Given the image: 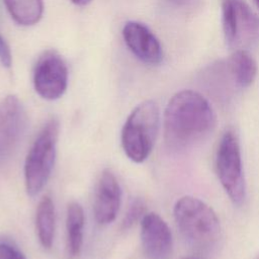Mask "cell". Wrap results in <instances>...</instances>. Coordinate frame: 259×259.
<instances>
[{
	"instance_id": "1",
	"label": "cell",
	"mask_w": 259,
	"mask_h": 259,
	"mask_svg": "<svg viewBox=\"0 0 259 259\" xmlns=\"http://www.w3.org/2000/svg\"><path fill=\"white\" fill-rule=\"evenodd\" d=\"M209 102L198 92L182 90L169 100L164 112V139L172 150H185L206 139L215 126Z\"/></svg>"
},
{
	"instance_id": "2",
	"label": "cell",
	"mask_w": 259,
	"mask_h": 259,
	"mask_svg": "<svg viewBox=\"0 0 259 259\" xmlns=\"http://www.w3.org/2000/svg\"><path fill=\"white\" fill-rule=\"evenodd\" d=\"M176 226L188 246L199 253H210L222 239V227L213 209L193 196H183L174 205Z\"/></svg>"
},
{
	"instance_id": "3",
	"label": "cell",
	"mask_w": 259,
	"mask_h": 259,
	"mask_svg": "<svg viewBox=\"0 0 259 259\" xmlns=\"http://www.w3.org/2000/svg\"><path fill=\"white\" fill-rule=\"evenodd\" d=\"M160 124L159 106L154 100L137 105L127 116L120 135L124 154L135 163L144 162L151 154Z\"/></svg>"
},
{
	"instance_id": "4",
	"label": "cell",
	"mask_w": 259,
	"mask_h": 259,
	"mask_svg": "<svg viewBox=\"0 0 259 259\" xmlns=\"http://www.w3.org/2000/svg\"><path fill=\"white\" fill-rule=\"evenodd\" d=\"M60 124L52 117L42 126L31 145L24 163V182L27 193L36 195L46 185L54 168Z\"/></svg>"
},
{
	"instance_id": "5",
	"label": "cell",
	"mask_w": 259,
	"mask_h": 259,
	"mask_svg": "<svg viewBox=\"0 0 259 259\" xmlns=\"http://www.w3.org/2000/svg\"><path fill=\"white\" fill-rule=\"evenodd\" d=\"M215 168L219 180L232 202L243 204L246 199V182L239 141L233 131H227L219 143Z\"/></svg>"
},
{
	"instance_id": "6",
	"label": "cell",
	"mask_w": 259,
	"mask_h": 259,
	"mask_svg": "<svg viewBox=\"0 0 259 259\" xmlns=\"http://www.w3.org/2000/svg\"><path fill=\"white\" fill-rule=\"evenodd\" d=\"M222 21L231 48L241 50L259 37V17L244 0H222Z\"/></svg>"
},
{
	"instance_id": "7",
	"label": "cell",
	"mask_w": 259,
	"mask_h": 259,
	"mask_svg": "<svg viewBox=\"0 0 259 259\" xmlns=\"http://www.w3.org/2000/svg\"><path fill=\"white\" fill-rule=\"evenodd\" d=\"M68 69L63 58L53 50L44 52L33 69V87L44 99L56 100L66 91Z\"/></svg>"
},
{
	"instance_id": "8",
	"label": "cell",
	"mask_w": 259,
	"mask_h": 259,
	"mask_svg": "<svg viewBox=\"0 0 259 259\" xmlns=\"http://www.w3.org/2000/svg\"><path fill=\"white\" fill-rule=\"evenodd\" d=\"M141 240L147 259H170L173 249L172 233L159 214L149 212L142 218Z\"/></svg>"
},
{
	"instance_id": "9",
	"label": "cell",
	"mask_w": 259,
	"mask_h": 259,
	"mask_svg": "<svg viewBox=\"0 0 259 259\" xmlns=\"http://www.w3.org/2000/svg\"><path fill=\"white\" fill-rule=\"evenodd\" d=\"M25 120L24 108L15 95H7L0 100V157L14 149Z\"/></svg>"
},
{
	"instance_id": "10",
	"label": "cell",
	"mask_w": 259,
	"mask_h": 259,
	"mask_svg": "<svg viewBox=\"0 0 259 259\" xmlns=\"http://www.w3.org/2000/svg\"><path fill=\"white\" fill-rule=\"evenodd\" d=\"M122 36L130 51L141 61L156 65L163 59L159 39L144 23L127 21L122 28Z\"/></svg>"
},
{
	"instance_id": "11",
	"label": "cell",
	"mask_w": 259,
	"mask_h": 259,
	"mask_svg": "<svg viewBox=\"0 0 259 259\" xmlns=\"http://www.w3.org/2000/svg\"><path fill=\"white\" fill-rule=\"evenodd\" d=\"M120 203V185L114 174L109 169H105L100 175L95 190L93 212L96 222L99 225L112 223L116 218Z\"/></svg>"
},
{
	"instance_id": "12",
	"label": "cell",
	"mask_w": 259,
	"mask_h": 259,
	"mask_svg": "<svg viewBox=\"0 0 259 259\" xmlns=\"http://www.w3.org/2000/svg\"><path fill=\"white\" fill-rule=\"evenodd\" d=\"M227 69L233 81L242 88L250 86L257 74V64L245 50H236L227 61Z\"/></svg>"
},
{
	"instance_id": "13",
	"label": "cell",
	"mask_w": 259,
	"mask_h": 259,
	"mask_svg": "<svg viewBox=\"0 0 259 259\" xmlns=\"http://www.w3.org/2000/svg\"><path fill=\"white\" fill-rule=\"evenodd\" d=\"M56 226L55 206L49 195H44L39 200L35 212V227L41 246L50 249L54 242Z\"/></svg>"
},
{
	"instance_id": "14",
	"label": "cell",
	"mask_w": 259,
	"mask_h": 259,
	"mask_svg": "<svg viewBox=\"0 0 259 259\" xmlns=\"http://www.w3.org/2000/svg\"><path fill=\"white\" fill-rule=\"evenodd\" d=\"M84 223L85 217L82 206L78 202H71L68 205L66 218L68 251L71 257H77L81 252Z\"/></svg>"
},
{
	"instance_id": "15",
	"label": "cell",
	"mask_w": 259,
	"mask_h": 259,
	"mask_svg": "<svg viewBox=\"0 0 259 259\" xmlns=\"http://www.w3.org/2000/svg\"><path fill=\"white\" fill-rule=\"evenodd\" d=\"M13 20L22 26L37 23L44 13L42 0H3Z\"/></svg>"
},
{
	"instance_id": "16",
	"label": "cell",
	"mask_w": 259,
	"mask_h": 259,
	"mask_svg": "<svg viewBox=\"0 0 259 259\" xmlns=\"http://www.w3.org/2000/svg\"><path fill=\"white\" fill-rule=\"evenodd\" d=\"M145 215V203L140 198H135L130 203L127 211L122 220L121 227L123 230L130 229L133 225H135L140 219Z\"/></svg>"
},
{
	"instance_id": "17",
	"label": "cell",
	"mask_w": 259,
	"mask_h": 259,
	"mask_svg": "<svg viewBox=\"0 0 259 259\" xmlns=\"http://www.w3.org/2000/svg\"><path fill=\"white\" fill-rule=\"evenodd\" d=\"M0 259H26L23 253L12 243L0 241Z\"/></svg>"
},
{
	"instance_id": "18",
	"label": "cell",
	"mask_w": 259,
	"mask_h": 259,
	"mask_svg": "<svg viewBox=\"0 0 259 259\" xmlns=\"http://www.w3.org/2000/svg\"><path fill=\"white\" fill-rule=\"evenodd\" d=\"M0 62L6 68H10L12 64V56H11L10 48L1 33H0Z\"/></svg>"
},
{
	"instance_id": "19",
	"label": "cell",
	"mask_w": 259,
	"mask_h": 259,
	"mask_svg": "<svg viewBox=\"0 0 259 259\" xmlns=\"http://www.w3.org/2000/svg\"><path fill=\"white\" fill-rule=\"evenodd\" d=\"M74 4L76 5H79V6H85L87 5L88 3L91 2V0H71Z\"/></svg>"
},
{
	"instance_id": "20",
	"label": "cell",
	"mask_w": 259,
	"mask_h": 259,
	"mask_svg": "<svg viewBox=\"0 0 259 259\" xmlns=\"http://www.w3.org/2000/svg\"><path fill=\"white\" fill-rule=\"evenodd\" d=\"M256 1V3H257V5L259 6V0H255Z\"/></svg>"
},
{
	"instance_id": "21",
	"label": "cell",
	"mask_w": 259,
	"mask_h": 259,
	"mask_svg": "<svg viewBox=\"0 0 259 259\" xmlns=\"http://www.w3.org/2000/svg\"><path fill=\"white\" fill-rule=\"evenodd\" d=\"M183 259H194V258H183Z\"/></svg>"
}]
</instances>
